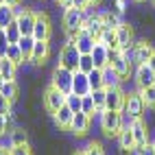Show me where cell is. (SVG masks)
Returning <instances> with one entry per match:
<instances>
[{
	"label": "cell",
	"instance_id": "27",
	"mask_svg": "<svg viewBox=\"0 0 155 155\" xmlns=\"http://www.w3.org/2000/svg\"><path fill=\"white\" fill-rule=\"evenodd\" d=\"M15 20V7H11V5H2L0 7V28H5V26H9Z\"/></svg>",
	"mask_w": 155,
	"mask_h": 155
},
{
	"label": "cell",
	"instance_id": "52",
	"mask_svg": "<svg viewBox=\"0 0 155 155\" xmlns=\"http://www.w3.org/2000/svg\"><path fill=\"white\" fill-rule=\"evenodd\" d=\"M74 155H85V153H83V151H77V153H74Z\"/></svg>",
	"mask_w": 155,
	"mask_h": 155
},
{
	"label": "cell",
	"instance_id": "42",
	"mask_svg": "<svg viewBox=\"0 0 155 155\" xmlns=\"http://www.w3.org/2000/svg\"><path fill=\"white\" fill-rule=\"evenodd\" d=\"M129 2H131V0H116V7H114V9H116V13H125L127 11V7H129Z\"/></svg>",
	"mask_w": 155,
	"mask_h": 155
},
{
	"label": "cell",
	"instance_id": "18",
	"mask_svg": "<svg viewBox=\"0 0 155 155\" xmlns=\"http://www.w3.org/2000/svg\"><path fill=\"white\" fill-rule=\"evenodd\" d=\"M72 116H74V111H72L68 105H64V107H59L55 114H53V118H55V125L59 127V129H70V122H72Z\"/></svg>",
	"mask_w": 155,
	"mask_h": 155
},
{
	"label": "cell",
	"instance_id": "29",
	"mask_svg": "<svg viewBox=\"0 0 155 155\" xmlns=\"http://www.w3.org/2000/svg\"><path fill=\"white\" fill-rule=\"evenodd\" d=\"M90 94H92V98H94V105H96V114L101 116V114L105 111V87L92 90Z\"/></svg>",
	"mask_w": 155,
	"mask_h": 155
},
{
	"label": "cell",
	"instance_id": "48",
	"mask_svg": "<svg viewBox=\"0 0 155 155\" xmlns=\"http://www.w3.org/2000/svg\"><path fill=\"white\" fill-rule=\"evenodd\" d=\"M0 155H11V149H7V147H0Z\"/></svg>",
	"mask_w": 155,
	"mask_h": 155
},
{
	"label": "cell",
	"instance_id": "49",
	"mask_svg": "<svg viewBox=\"0 0 155 155\" xmlns=\"http://www.w3.org/2000/svg\"><path fill=\"white\" fill-rule=\"evenodd\" d=\"M5 2H7V5H11V7H18V5H20V0H5Z\"/></svg>",
	"mask_w": 155,
	"mask_h": 155
},
{
	"label": "cell",
	"instance_id": "16",
	"mask_svg": "<svg viewBox=\"0 0 155 155\" xmlns=\"http://www.w3.org/2000/svg\"><path fill=\"white\" fill-rule=\"evenodd\" d=\"M94 44H96V39L92 37L85 28H81V33H79V37L74 39V46H77V50L81 55H90L92 50H94Z\"/></svg>",
	"mask_w": 155,
	"mask_h": 155
},
{
	"label": "cell",
	"instance_id": "32",
	"mask_svg": "<svg viewBox=\"0 0 155 155\" xmlns=\"http://www.w3.org/2000/svg\"><path fill=\"white\" fill-rule=\"evenodd\" d=\"M28 142V136H26V131L24 129H11V147H18V144H26Z\"/></svg>",
	"mask_w": 155,
	"mask_h": 155
},
{
	"label": "cell",
	"instance_id": "56",
	"mask_svg": "<svg viewBox=\"0 0 155 155\" xmlns=\"http://www.w3.org/2000/svg\"><path fill=\"white\" fill-rule=\"evenodd\" d=\"M153 149H155V142H153Z\"/></svg>",
	"mask_w": 155,
	"mask_h": 155
},
{
	"label": "cell",
	"instance_id": "54",
	"mask_svg": "<svg viewBox=\"0 0 155 155\" xmlns=\"http://www.w3.org/2000/svg\"><path fill=\"white\" fill-rule=\"evenodd\" d=\"M0 35H2V28H0Z\"/></svg>",
	"mask_w": 155,
	"mask_h": 155
},
{
	"label": "cell",
	"instance_id": "50",
	"mask_svg": "<svg viewBox=\"0 0 155 155\" xmlns=\"http://www.w3.org/2000/svg\"><path fill=\"white\" fill-rule=\"evenodd\" d=\"M2 85H5V79H2V77H0V90H2Z\"/></svg>",
	"mask_w": 155,
	"mask_h": 155
},
{
	"label": "cell",
	"instance_id": "41",
	"mask_svg": "<svg viewBox=\"0 0 155 155\" xmlns=\"http://www.w3.org/2000/svg\"><path fill=\"white\" fill-rule=\"evenodd\" d=\"M83 153H85V155H105V153H103V149H101V144H96V142L87 144V147L83 149Z\"/></svg>",
	"mask_w": 155,
	"mask_h": 155
},
{
	"label": "cell",
	"instance_id": "37",
	"mask_svg": "<svg viewBox=\"0 0 155 155\" xmlns=\"http://www.w3.org/2000/svg\"><path fill=\"white\" fill-rule=\"evenodd\" d=\"M77 70H81V72H92L94 70V59H92V55H81V59H79V68Z\"/></svg>",
	"mask_w": 155,
	"mask_h": 155
},
{
	"label": "cell",
	"instance_id": "9",
	"mask_svg": "<svg viewBox=\"0 0 155 155\" xmlns=\"http://www.w3.org/2000/svg\"><path fill=\"white\" fill-rule=\"evenodd\" d=\"M109 66H111L114 70H116L122 79L129 77V72H131V68H133V66L129 64V61H127V57L122 55V50H120V48L109 50Z\"/></svg>",
	"mask_w": 155,
	"mask_h": 155
},
{
	"label": "cell",
	"instance_id": "40",
	"mask_svg": "<svg viewBox=\"0 0 155 155\" xmlns=\"http://www.w3.org/2000/svg\"><path fill=\"white\" fill-rule=\"evenodd\" d=\"M0 114H2V116H9V114H11V101H9L5 94H0Z\"/></svg>",
	"mask_w": 155,
	"mask_h": 155
},
{
	"label": "cell",
	"instance_id": "46",
	"mask_svg": "<svg viewBox=\"0 0 155 155\" xmlns=\"http://www.w3.org/2000/svg\"><path fill=\"white\" fill-rule=\"evenodd\" d=\"M147 66H149L151 70H155V53H153V55L149 57V61H147Z\"/></svg>",
	"mask_w": 155,
	"mask_h": 155
},
{
	"label": "cell",
	"instance_id": "19",
	"mask_svg": "<svg viewBox=\"0 0 155 155\" xmlns=\"http://www.w3.org/2000/svg\"><path fill=\"white\" fill-rule=\"evenodd\" d=\"M116 35H118V44H120V50H127L131 44H133V28L129 24H120L116 28Z\"/></svg>",
	"mask_w": 155,
	"mask_h": 155
},
{
	"label": "cell",
	"instance_id": "15",
	"mask_svg": "<svg viewBox=\"0 0 155 155\" xmlns=\"http://www.w3.org/2000/svg\"><path fill=\"white\" fill-rule=\"evenodd\" d=\"M92 59H94V68H105L109 66V48L105 44H101L98 39H96V44H94V50H92Z\"/></svg>",
	"mask_w": 155,
	"mask_h": 155
},
{
	"label": "cell",
	"instance_id": "25",
	"mask_svg": "<svg viewBox=\"0 0 155 155\" xmlns=\"http://www.w3.org/2000/svg\"><path fill=\"white\" fill-rule=\"evenodd\" d=\"M118 144H120V149H129V151L136 149V140H133L131 127H122V129H120V133H118Z\"/></svg>",
	"mask_w": 155,
	"mask_h": 155
},
{
	"label": "cell",
	"instance_id": "53",
	"mask_svg": "<svg viewBox=\"0 0 155 155\" xmlns=\"http://www.w3.org/2000/svg\"><path fill=\"white\" fill-rule=\"evenodd\" d=\"M2 5H5V0H0V7H2Z\"/></svg>",
	"mask_w": 155,
	"mask_h": 155
},
{
	"label": "cell",
	"instance_id": "22",
	"mask_svg": "<svg viewBox=\"0 0 155 155\" xmlns=\"http://www.w3.org/2000/svg\"><path fill=\"white\" fill-rule=\"evenodd\" d=\"M15 70H18V64H13L11 59L7 57L0 59V77L5 81H15Z\"/></svg>",
	"mask_w": 155,
	"mask_h": 155
},
{
	"label": "cell",
	"instance_id": "5",
	"mask_svg": "<svg viewBox=\"0 0 155 155\" xmlns=\"http://www.w3.org/2000/svg\"><path fill=\"white\" fill-rule=\"evenodd\" d=\"M79 59H81V53L77 50L74 42H66L59 50V66H66L70 70H77L79 68Z\"/></svg>",
	"mask_w": 155,
	"mask_h": 155
},
{
	"label": "cell",
	"instance_id": "6",
	"mask_svg": "<svg viewBox=\"0 0 155 155\" xmlns=\"http://www.w3.org/2000/svg\"><path fill=\"white\" fill-rule=\"evenodd\" d=\"M125 101H127V94L120 87H105V109L122 111L125 109Z\"/></svg>",
	"mask_w": 155,
	"mask_h": 155
},
{
	"label": "cell",
	"instance_id": "23",
	"mask_svg": "<svg viewBox=\"0 0 155 155\" xmlns=\"http://www.w3.org/2000/svg\"><path fill=\"white\" fill-rule=\"evenodd\" d=\"M98 42H101V44H105L109 50L120 48V44H118V35H116V31H114V28H103V33H101V37H98Z\"/></svg>",
	"mask_w": 155,
	"mask_h": 155
},
{
	"label": "cell",
	"instance_id": "1",
	"mask_svg": "<svg viewBox=\"0 0 155 155\" xmlns=\"http://www.w3.org/2000/svg\"><path fill=\"white\" fill-rule=\"evenodd\" d=\"M101 129L107 138L118 136L122 129V111H114V109H105L101 114Z\"/></svg>",
	"mask_w": 155,
	"mask_h": 155
},
{
	"label": "cell",
	"instance_id": "39",
	"mask_svg": "<svg viewBox=\"0 0 155 155\" xmlns=\"http://www.w3.org/2000/svg\"><path fill=\"white\" fill-rule=\"evenodd\" d=\"M11 155H33V151H31L28 142H26V144H18V147H11Z\"/></svg>",
	"mask_w": 155,
	"mask_h": 155
},
{
	"label": "cell",
	"instance_id": "30",
	"mask_svg": "<svg viewBox=\"0 0 155 155\" xmlns=\"http://www.w3.org/2000/svg\"><path fill=\"white\" fill-rule=\"evenodd\" d=\"M87 79H90V87L92 90L103 87V68H94L92 72H87Z\"/></svg>",
	"mask_w": 155,
	"mask_h": 155
},
{
	"label": "cell",
	"instance_id": "11",
	"mask_svg": "<svg viewBox=\"0 0 155 155\" xmlns=\"http://www.w3.org/2000/svg\"><path fill=\"white\" fill-rule=\"evenodd\" d=\"M50 55V44H48V39H35V46H33V53H31V64H35V66H42L44 61L48 59Z\"/></svg>",
	"mask_w": 155,
	"mask_h": 155
},
{
	"label": "cell",
	"instance_id": "55",
	"mask_svg": "<svg viewBox=\"0 0 155 155\" xmlns=\"http://www.w3.org/2000/svg\"><path fill=\"white\" fill-rule=\"evenodd\" d=\"M151 2H153V5H155V0H151Z\"/></svg>",
	"mask_w": 155,
	"mask_h": 155
},
{
	"label": "cell",
	"instance_id": "34",
	"mask_svg": "<svg viewBox=\"0 0 155 155\" xmlns=\"http://www.w3.org/2000/svg\"><path fill=\"white\" fill-rule=\"evenodd\" d=\"M81 98H83V96H79V94H74V92H70V94H66V105L77 114V111H81Z\"/></svg>",
	"mask_w": 155,
	"mask_h": 155
},
{
	"label": "cell",
	"instance_id": "38",
	"mask_svg": "<svg viewBox=\"0 0 155 155\" xmlns=\"http://www.w3.org/2000/svg\"><path fill=\"white\" fill-rule=\"evenodd\" d=\"M133 155H155V149H153V144H140V147L133 149Z\"/></svg>",
	"mask_w": 155,
	"mask_h": 155
},
{
	"label": "cell",
	"instance_id": "44",
	"mask_svg": "<svg viewBox=\"0 0 155 155\" xmlns=\"http://www.w3.org/2000/svg\"><path fill=\"white\" fill-rule=\"evenodd\" d=\"M72 7H77V9H87V7H90V0H72Z\"/></svg>",
	"mask_w": 155,
	"mask_h": 155
},
{
	"label": "cell",
	"instance_id": "35",
	"mask_svg": "<svg viewBox=\"0 0 155 155\" xmlns=\"http://www.w3.org/2000/svg\"><path fill=\"white\" fill-rule=\"evenodd\" d=\"M140 94H142L144 103H147V107L155 109V85H151V87H144V90H140Z\"/></svg>",
	"mask_w": 155,
	"mask_h": 155
},
{
	"label": "cell",
	"instance_id": "28",
	"mask_svg": "<svg viewBox=\"0 0 155 155\" xmlns=\"http://www.w3.org/2000/svg\"><path fill=\"white\" fill-rule=\"evenodd\" d=\"M2 33H5V37H7V42L9 44H18L20 42V37H22V33H20V28H18V24H15V20L9 26H5L2 28Z\"/></svg>",
	"mask_w": 155,
	"mask_h": 155
},
{
	"label": "cell",
	"instance_id": "12",
	"mask_svg": "<svg viewBox=\"0 0 155 155\" xmlns=\"http://www.w3.org/2000/svg\"><path fill=\"white\" fill-rule=\"evenodd\" d=\"M33 35L35 39H48L50 37V20L44 11H39L37 18H35V26H33Z\"/></svg>",
	"mask_w": 155,
	"mask_h": 155
},
{
	"label": "cell",
	"instance_id": "8",
	"mask_svg": "<svg viewBox=\"0 0 155 155\" xmlns=\"http://www.w3.org/2000/svg\"><path fill=\"white\" fill-rule=\"evenodd\" d=\"M66 105V94L61 90H57L55 85H50L46 92H44V107L50 111V114H55L59 107H64Z\"/></svg>",
	"mask_w": 155,
	"mask_h": 155
},
{
	"label": "cell",
	"instance_id": "10",
	"mask_svg": "<svg viewBox=\"0 0 155 155\" xmlns=\"http://www.w3.org/2000/svg\"><path fill=\"white\" fill-rule=\"evenodd\" d=\"M136 85H138V90L155 85V70H151L147 64L136 66Z\"/></svg>",
	"mask_w": 155,
	"mask_h": 155
},
{
	"label": "cell",
	"instance_id": "13",
	"mask_svg": "<svg viewBox=\"0 0 155 155\" xmlns=\"http://www.w3.org/2000/svg\"><path fill=\"white\" fill-rule=\"evenodd\" d=\"M90 118L92 116H87V114L77 111L74 116H72V122H70V129L68 131H72L74 136H85L87 129H90Z\"/></svg>",
	"mask_w": 155,
	"mask_h": 155
},
{
	"label": "cell",
	"instance_id": "14",
	"mask_svg": "<svg viewBox=\"0 0 155 155\" xmlns=\"http://www.w3.org/2000/svg\"><path fill=\"white\" fill-rule=\"evenodd\" d=\"M72 92H74V94H79V96H85V94H90V92H92V87H90V79H87L85 72L74 70V79H72Z\"/></svg>",
	"mask_w": 155,
	"mask_h": 155
},
{
	"label": "cell",
	"instance_id": "43",
	"mask_svg": "<svg viewBox=\"0 0 155 155\" xmlns=\"http://www.w3.org/2000/svg\"><path fill=\"white\" fill-rule=\"evenodd\" d=\"M7 48H9V42H7L5 33H2V35H0V59L7 57Z\"/></svg>",
	"mask_w": 155,
	"mask_h": 155
},
{
	"label": "cell",
	"instance_id": "21",
	"mask_svg": "<svg viewBox=\"0 0 155 155\" xmlns=\"http://www.w3.org/2000/svg\"><path fill=\"white\" fill-rule=\"evenodd\" d=\"M138 46H136V66H140V64H147L149 61V57L155 53L153 50V46L149 44V42H136Z\"/></svg>",
	"mask_w": 155,
	"mask_h": 155
},
{
	"label": "cell",
	"instance_id": "33",
	"mask_svg": "<svg viewBox=\"0 0 155 155\" xmlns=\"http://www.w3.org/2000/svg\"><path fill=\"white\" fill-rule=\"evenodd\" d=\"M81 111L87 114V116L96 114V105H94V98H92V94H85L83 98H81Z\"/></svg>",
	"mask_w": 155,
	"mask_h": 155
},
{
	"label": "cell",
	"instance_id": "7",
	"mask_svg": "<svg viewBox=\"0 0 155 155\" xmlns=\"http://www.w3.org/2000/svg\"><path fill=\"white\" fill-rule=\"evenodd\" d=\"M35 18H37L35 11H31V9L20 11V9L15 7V24H18V28H20V33H22V35H31V33H33Z\"/></svg>",
	"mask_w": 155,
	"mask_h": 155
},
{
	"label": "cell",
	"instance_id": "3",
	"mask_svg": "<svg viewBox=\"0 0 155 155\" xmlns=\"http://www.w3.org/2000/svg\"><path fill=\"white\" fill-rule=\"evenodd\" d=\"M61 22H64V31H79L83 28V22H85V9H77V7H68L64 11V18H61Z\"/></svg>",
	"mask_w": 155,
	"mask_h": 155
},
{
	"label": "cell",
	"instance_id": "47",
	"mask_svg": "<svg viewBox=\"0 0 155 155\" xmlns=\"http://www.w3.org/2000/svg\"><path fill=\"white\" fill-rule=\"evenodd\" d=\"M57 5H61L64 9H68V7H72V0H57Z\"/></svg>",
	"mask_w": 155,
	"mask_h": 155
},
{
	"label": "cell",
	"instance_id": "36",
	"mask_svg": "<svg viewBox=\"0 0 155 155\" xmlns=\"http://www.w3.org/2000/svg\"><path fill=\"white\" fill-rule=\"evenodd\" d=\"M7 59H11L13 64H22V61H24V57H22V53H20L18 44H9V48H7Z\"/></svg>",
	"mask_w": 155,
	"mask_h": 155
},
{
	"label": "cell",
	"instance_id": "24",
	"mask_svg": "<svg viewBox=\"0 0 155 155\" xmlns=\"http://www.w3.org/2000/svg\"><path fill=\"white\" fill-rule=\"evenodd\" d=\"M33 46H35V37L33 35H22L20 37V42H18V48H20V53H22L24 61L31 59V53H33Z\"/></svg>",
	"mask_w": 155,
	"mask_h": 155
},
{
	"label": "cell",
	"instance_id": "20",
	"mask_svg": "<svg viewBox=\"0 0 155 155\" xmlns=\"http://www.w3.org/2000/svg\"><path fill=\"white\" fill-rule=\"evenodd\" d=\"M120 83H122V77L111 66L103 68V87H120Z\"/></svg>",
	"mask_w": 155,
	"mask_h": 155
},
{
	"label": "cell",
	"instance_id": "2",
	"mask_svg": "<svg viewBox=\"0 0 155 155\" xmlns=\"http://www.w3.org/2000/svg\"><path fill=\"white\" fill-rule=\"evenodd\" d=\"M72 79H74V70H70L66 66H57L53 70L50 85H55L57 90L64 92V94H70V92H72Z\"/></svg>",
	"mask_w": 155,
	"mask_h": 155
},
{
	"label": "cell",
	"instance_id": "26",
	"mask_svg": "<svg viewBox=\"0 0 155 155\" xmlns=\"http://www.w3.org/2000/svg\"><path fill=\"white\" fill-rule=\"evenodd\" d=\"M120 24H125L120 13H116V11H103V26H105V28H114V31H116Z\"/></svg>",
	"mask_w": 155,
	"mask_h": 155
},
{
	"label": "cell",
	"instance_id": "51",
	"mask_svg": "<svg viewBox=\"0 0 155 155\" xmlns=\"http://www.w3.org/2000/svg\"><path fill=\"white\" fill-rule=\"evenodd\" d=\"M101 2V0H90V5H98Z\"/></svg>",
	"mask_w": 155,
	"mask_h": 155
},
{
	"label": "cell",
	"instance_id": "31",
	"mask_svg": "<svg viewBox=\"0 0 155 155\" xmlns=\"http://www.w3.org/2000/svg\"><path fill=\"white\" fill-rule=\"evenodd\" d=\"M0 94H5L9 101H15L18 98V83L15 81H5V85H2V90H0Z\"/></svg>",
	"mask_w": 155,
	"mask_h": 155
},
{
	"label": "cell",
	"instance_id": "4",
	"mask_svg": "<svg viewBox=\"0 0 155 155\" xmlns=\"http://www.w3.org/2000/svg\"><path fill=\"white\" fill-rule=\"evenodd\" d=\"M144 111H147V103H144L140 90L127 94V101H125V109H122V114H127V116H131V118H142Z\"/></svg>",
	"mask_w": 155,
	"mask_h": 155
},
{
	"label": "cell",
	"instance_id": "17",
	"mask_svg": "<svg viewBox=\"0 0 155 155\" xmlns=\"http://www.w3.org/2000/svg\"><path fill=\"white\" fill-rule=\"evenodd\" d=\"M131 133H133V140H136V147L140 144H147L149 140V129H147V122L142 118H136L131 122Z\"/></svg>",
	"mask_w": 155,
	"mask_h": 155
},
{
	"label": "cell",
	"instance_id": "45",
	"mask_svg": "<svg viewBox=\"0 0 155 155\" xmlns=\"http://www.w3.org/2000/svg\"><path fill=\"white\" fill-rule=\"evenodd\" d=\"M5 133H7V116L0 114V136H5Z\"/></svg>",
	"mask_w": 155,
	"mask_h": 155
}]
</instances>
